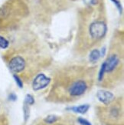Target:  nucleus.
<instances>
[{
  "label": "nucleus",
  "mask_w": 124,
  "mask_h": 125,
  "mask_svg": "<svg viewBox=\"0 0 124 125\" xmlns=\"http://www.w3.org/2000/svg\"><path fill=\"white\" fill-rule=\"evenodd\" d=\"M106 32V25L103 21H95L90 26V34L94 39H100Z\"/></svg>",
  "instance_id": "1"
},
{
  "label": "nucleus",
  "mask_w": 124,
  "mask_h": 125,
  "mask_svg": "<svg viewBox=\"0 0 124 125\" xmlns=\"http://www.w3.org/2000/svg\"><path fill=\"white\" fill-rule=\"evenodd\" d=\"M87 84H86L84 81L82 80H79L77 81L76 82H74L71 86V88H69V93L71 96H80L82 95L84 92L87 90Z\"/></svg>",
  "instance_id": "2"
},
{
  "label": "nucleus",
  "mask_w": 124,
  "mask_h": 125,
  "mask_svg": "<svg viewBox=\"0 0 124 125\" xmlns=\"http://www.w3.org/2000/svg\"><path fill=\"white\" fill-rule=\"evenodd\" d=\"M51 79L48 78L44 74H40L34 79L33 83H32V88L35 91H39L49 84Z\"/></svg>",
  "instance_id": "3"
},
{
  "label": "nucleus",
  "mask_w": 124,
  "mask_h": 125,
  "mask_svg": "<svg viewBox=\"0 0 124 125\" xmlns=\"http://www.w3.org/2000/svg\"><path fill=\"white\" fill-rule=\"evenodd\" d=\"M25 67V62L20 56H16L13 58L9 62V68L12 72H21Z\"/></svg>",
  "instance_id": "4"
},
{
  "label": "nucleus",
  "mask_w": 124,
  "mask_h": 125,
  "mask_svg": "<svg viewBox=\"0 0 124 125\" xmlns=\"http://www.w3.org/2000/svg\"><path fill=\"white\" fill-rule=\"evenodd\" d=\"M98 100L104 104H109L114 100V95L108 91L100 90L96 94Z\"/></svg>",
  "instance_id": "5"
},
{
  "label": "nucleus",
  "mask_w": 124,
  "mask_h": 125,
  "mask_svg": "<svg viewBox=\"0 0 124 125\" xmlns=\"http://www.w3.org/2000/svg\"><path fill=\"white\" fill-rule=\"evenodd\" d=\"M120 62V59L116 55H111L107 60L104 62L105 66V72H110L117 66V64Z\"/></svg>",
  "instance_id": "6"
},
{
  "label": "nucleus",
  "mask_w": 124,
  "mask_h": 125,
  "mask_svg": "<svg viewBox=\"0 0 124 125\" xmlns=\"http://www.w3.org/2000/svg\"><path fill=\"white\" fill-rule=\"evenodd\" d=\"M90 108V105L89 104H83V105H80L78 107H72L70 109L71 111L76 112V113H79V114H85L87 112Z\"/></svg>",
  "instance_id": "7"
},
{
  "label": "nucleus",
  "mask_w": 124,
  "mask_h": 125,
  "mask_svg": "<svg viewBox=\"0 0 124 125\" xmlns=\"http://www.w3.org/2000/svg\"><path fill=\"white\" fill-rule=\"evenodd\" d=\"M100 53L98 50H96V49H94L91 52L90 54V56H89L90 61L92 62H96L100 58Z\"/></svg>",
  "instance_id": "8"
},
{
  "label": "nucleus",
  "mask_w": 124,
  "mask_h": 125,
  "mask_svg": "<svg viewBox=\"0 0 124 125\" xmlns=\"http://www.w3.org/2000/svg\"><path fill=\"white\" fill-rule=\"evenodd\" d=\"M23 111H24V117H25V121H26L29 118V115H30V111H29V104H24L23 106Z\"/></svg>",
  "instance_id": "9"
},
{
  "label": "nucleus",
  "mask_w": 124,
  "mask_h": 125,
  "mask_svg": "<svg viewBox=\"0 0 124 125\" xmlns=\"http://www.w3.org/2000/svg\"><path fill=\"white\" fill-rule=\"evenodd\" d=\"M25 103L29 105H31L35 103V99L32 95L31 94H27L25 97Z\"/></svg>",
  "instance_id": "10"
},
{
  "label": "nucleus",
  "mask_w": 124,
  "mask_h": 125,
  "mask_svg": "<svg viewBox=\"0 0 124 125\" xmlns=\"http://www.w3.org/2000/svg\"><path fill=\"white\" fill-rule=\"evenodd\" d=\"M8 46H9V42L4 37L0 36V48H6Z\"/></svg>",
  "instance_id": "11"
},
{
  "label": "nucleus",
  "mask_w": 124,
  "mask_h": 125,
  "mask_svg": "<svg viewBox=\"0 0 124 125\" xmlns=\"http://www.w3.org/2000/svg\"><path fill=\"white\" fill-rule=\"evenodd\" d=\"M57 120V117L55 115H49L45 119V122H47L48 124H53V123H55Z\"/></svg>",
  "instance_id": "12"
},
{
  "label": "nucleus",
  "mask_w": 124,
  "mask_h": 125,
  "mask_svg": "<svg viewBox=\"0 0 124 125\" xmlns=\"http://www.w3.org/2000/svg\"><path fill=\"white\" fill-rule=\"evenodd\" d=\"M13 77H14V79L15 81L16 84H18V86L19 87V88H22V87H23V84H22V81H21V80L18 77L17 75H14Z\"/></svg>",
  "instance_id": "13"
},
{
  "label": "nucleus",
  "mask_w": 124,
  "mask_h": 125,
  "mask_svg": "<svg viewBox=\"0 0 124 125\" xmlns=\"http://www.w3.org/2000/svg\"><path fill=\"white\" fill-rule=\"evenodd\" d=\"M77 121L81 125H91V124L88 121H87L86 119L81 118V117H79Z\"/></svg>",
  "instance_id": "14"
},
{
  "label": "nucleus",
  "mask_w": 124,
  "mask_h": 125,
  "mask_svg": "<svg viewBox=\"0 0 124 125\" xmlns=\"http://www.w3.org/2000/svg\"><path fill=\"white\" fill-rule=\"evenodd\" d=\"M113 2H114L115 4H116V5L117 6V8L119 9V10H120V12H121V10H122V8H121V5H120V2H118V1H116V0H112Z\"/></svg>",
  "instance_id": "15"
},
{
  "label": "nucleus",
  "mask_w": 124,
  "mask_h": 125,
  "mask_svg": "<svg viewBox=\"0 0 124 125\" xmlns=\"http://www.w3.org/2000/svg\"><path fill=\"white\" fill-rule=\"evenodd\" d=\"M16 98H17V97H16V96H15V94H10V95H9V99H10V100H12V101H15Z\"/></svg>",
  "instance_id": "16"
}]
</instances>
